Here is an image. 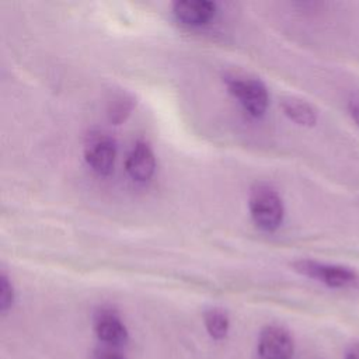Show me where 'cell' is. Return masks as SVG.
Here are the masks:
<instances>
[{
  "label": "cell",
  "mask_w": 359,
  "mask_h": 359,
  "mask_svg": "<svg viewBox=\"0 0 359 359\" xmlns=\"http://www.w3.org/2000/svg\"><path fill=\"white\" fill-rule=\"evenodd\" d=\"M229 91L241 102L252 116H261L268 107V91L265 84L251 76L231 73L224 77Z\"/></svg>",
  "instance_id": "2"
},
{
  "label": "cell",
  "mask_w": 359,
  "mask_h": 359,
  "mask_svg": "<svg viewBox=\"0 0 359 359\" xmlns=\"http://www.w3.org/2000/svg\"><path fill=\"white\" fill-rule=\"evenodd\" d=\"M98 339L109 346H121L128 341V330L122 320L111 310H101L94 320Z\"/></svg>",
  "instance_id": "6"
},
{
  "label": "cell",
  "mask_w": 359,
  "mask_h": 359,
  "mask_svg": "<svg viewBox=\"0 0 359 359\" xmlns=\"http://www.w3.org/2000/svg\"><path fill=\"white\" fill-rule=\"evenodd\" d=\"M175 17L188 25H203L216 13V4L209 0H180L174 3Z\"/></svg>",
  "instance_id": "8"
},
{
  "label": "cell",
  "mask_w": 359,
  "mask_h": 359,
  "mask_svg": "<svg viewBox=\"0 0 359 359\" xmlns=\"http://www.w3.org/2000/svg\"><path fill=\"white\" fill-rule=\"evenodd\" d=\"M348 109H349V114H351L352 119H353V121L356 122V125L359 126V95H353V97L349 100Z\"/></svg>",
  "instance_id": "14"
},
{
  "label": "cell",
  "mask_w": 359,
  "mask_h": 359,
  "mask_svg": "<svg viewBox=\"0 0 359 359\" xmlns=\"http://www.w3.org/2000/svg\"><path fill=\"white\" fill-rule=\"evenodd\" d=\"M282 108L285 114L299 125L313 126L317 122L316 109L306 101L294 97H287L282 100Z\"/></svg>",
  "instance_id": "9"
},
{
  "label": "cell",
  "mask_w": 359,
  "mask_h": 359,
  "mask_svg": "<svg viewBox=\"0 0 359 359\" xmlns=\"http://www.w3.org/2000/svg\"><path fill=\"white\" fill-rule=\"evenodd\" d=\"M248 205L251 217L259 229L272 231L280 226L283 219V203L272 187L257 184L251 189Z\"/></svg>",
  "instance_id": "1"
},
{
  "label": "cell",
  "mask_w": 359,
  "mask_h": 359,
  "mask_svg": "<svg viewBox=\"0 0 359 359\" xmlns=\"http://www.w3.org/2000/svg\"><path fill=\"white\" fill-rule=\"evenodd\" d=\"M91 359H125V358L111 349H98L94 352Z\"/></svg>",
  "instance_id": "13"
},
{
  "label": "cell",
  "mask_w": 359,
  "mask_h": 359,
  "mask_svg": "<svg viewBox=\"0 0 359 359\" xmlns=\"http://www.w3.org/2000/svg\"><path fill=\"white\" fill-rule=\"evenodd\" d=\"M294 268L297 272L317 279L331 287H346L358 282L356 272L341 265H330L310 259H302L294 262Z\"/></svg>",
  "instance_id": "3"
},
{
  "label": "cell",
  "mask_w": 359,
  "mask_h": 359,
  "mask_svg": "<svg viewBox=\"0 0 359 359\" xmlns=\"http://www.w3.org/2000/svg\"><path fill=\"white\" fill-rule=\"evenodd\" d=\"M14 300V290H13V285L10 283L7 275L4 272H1L0 276V309L1 311H6L11 307Z\"/></svg>",
  "instance_id": "12"
},
{
  "label": "cell",
  "mask_w": 359,
  "mask_h": 359,
  "mask_svg": "<svg viewBox=\"0 0 359 359\" xmlns=\"http://www.w3.org/2000/svg\"><path fill=\"white\" fill-rule=\"evenodd\" d=\"M133 107V100L128 95L115 97L108 107V118L114 123H119L125 121V118L130 114Z\"/></svg>",
  "instance_id": "11"
},
{
  "label": "cell",
  "mask_w": 359,
  "mask_h": 359,
  "mask_svg": "<svg viewBox=\"0 0 359 359\" xmlns=\"http://www.w3.org/2000/svg\"><path fill=\"white\" fill-rule=\"evenodd\" d=\"M258 353L261 359H292L293 339L285 328L268 325L259 334Z\"/></svg>",
  "instance_id": "5"
},
{
  "label": "cell",
  "mask_w": 359,
  "mask_h": 359,
  "mask_svg": "<svg viewBox=\"0 0 359 359\" xmlns=\"http://www.w3.org/2000/svg\"><path fill=\"white\" fill-rule=\"evenodd\" d=\"M116 144L115 140L102 132H94L87 136L84 143V158L87 164L98 174H108L115 161Z\"/></svg>",
  "instance_id": "4"
},
{
  "label": "cell",
  "mask_w": 359,
  "mask_h": 359,
  "mask_svg": "<svg viewBox=\"0 0 359 359\" xmlns=\"http://www.w3.org/2000/svg\"><path fill=\"white\" fill-rule=\"evenodd\" d=\"M125 167L132 180L139 182L147 181L153 175L156 167L154 153L151 147L143 140L136 142L126 157Z\"/></svg>",
  "instance_id": "7"
},
{
  "label": "cell",
  "mask_w": 359,
  "mask_h": 359,
  "mask_svg": "<svg viewBox=\"0 0 359 359\" xmlns=\"http://www.w3.org/2000/svg\"><path fill=\"white\" fill-rule=\"evenodd\" d=\"M229 317L220 309H210L205 313V327L213 339H223L229 331Z\"/></svg>",
  "instance_id": "10"
},
{
  "label": "cell",
  "mask_w": 359,
  "mask_h": 359,
  "mask_svg": "<svg viewBox=\"0 0 359 359\" xmlns=\"http://www.w3.org/2000/svg\"><path fill=\"white\" fill-rule=\"evenodd\" d=\"M346 359H359V344H355V345L349 349V352H348V355H346Z\"/></svg>",
  "instance_id": "15"
}]
</instances>
